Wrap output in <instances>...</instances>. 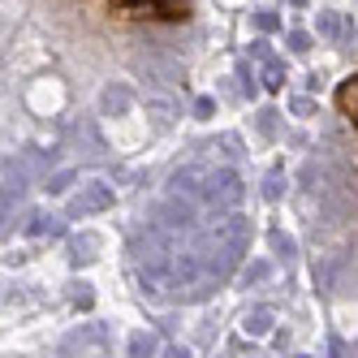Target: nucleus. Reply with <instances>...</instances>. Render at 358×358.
Listing matches in <instances>:
<instances>
[{"label":"nucleus","mask_w":358,"mask_h":358,"mask_svg":"<svg viewBox=\"0 0 358 358\" xmlns=\"http://www.w3.org/2000/svg\"><path fill=\"white\" fill-rule=\"evenodd\" d=\"M246 246H250V224H246L238 212H229V216H220V220L208 229V234L199 238L194 259H199V268L208 272V276L224 280L229 272H234V268L242 264Z\"/></svg>","instance_id":"f257e3e1"},{"label":"nucleus","mask_w":358,"mask_h":358,"mask_svg":"<svg viewBox=\"0 0 358 358\" xmlns=\"http://www.w3.org/2000/svg\"><path fill=\"white\" fill-rule=\"evenodd\" d=\"M117 13L130 17H160V22H182L190 13V0H108Z\"/></svg>","instance_id":"f03ea898"},{"label":"nucleus","mask_w":358,"mask_h":358,"mask_svg":"<svg viewBox=\"0 0 358 358\" xmlns=\"http://www.w3.org/2000/svg\"><path fill=\"white\" fill-rule=\"evenodd\" d=\"M203 199H208V208L220 216V212H234L242 203V177L234 169H220L216 177H208V190H203Z\"/></svg>","instance_id":"7ed1b4c3"},{"label":"nucleus","mask_w":358,"mask_h":358,"mask_svg":"<svg viewBox=\"0 0 358 358\" xmlns=\"http://www.w3.org/2000/svg\"><path fill=\"white\" fill-rule=\"evenodd\" d=\"M113 203V190L108 186H87L78 199L69 203V216H87V212H99V208H108Z\"/></svg>","instance_id":"20e7f679"},{"label":"nucleus","mask_w":358,"mask_h":358,"mask_svg":"<svg viewBox=\"0 0 358 358\" xmlns=\"http://www.w3.org/2000/svg\"><path fill=\"white\" fill-rule=\"evenodd\" d=\"M337 108L358 125V73H350V78L337 87Z\"/></svg>","instance_id":"39448f33"},{"label":"nucleus","mask_w":358,"mask_h":358,"mask_svg":"<svg viewBox=\"0 0 358 358\" xmlns=\"http://www.w3.org/2000/svg\"><path fill=\"white\" fill-rule=\"evenodd\" d=\"M156 354V337L151 332H134L130 337V358H151Z\"/></svg>","instance_id":"423d86ee"},{"label":"nucleus","mask_w":358,"mask_h":358,"mask_svg":"<svg viewBox=\"0 0 358 358\" xmlns=\"http://www.w3.org/2000/svg\"><path fill=\"white\" fill-rule=\"evenodd\" d=\"M242 328H246V332H250V337H264V332H268V328H272V315H268V311H250V315H246V324H242Z\"/></svg>","instance_id":"0eeeda50"},{"label":"nucleus","mask_w":358,"mask_h":358,"mask_svg":"<svg viewBox=\"0 0 358 358\" xmlns=\"http://www.w3.org/2000/svg\"><path fill=\"white\" fill-rule=\"evenodd\" d=\"M280 83H285V73H280L276 61H268V83H264V87H268V91H280Z\"/></svg>","instance_id":"6e6552de"},{"label":"nucleus","mask_w":358,"mask_h":358,"mask_svg":"<svg viewBox=\"0 0 358 358\" xmlns=\"http://www.w3.org/2000/svg\"><path fill=\"white\" fill-rule=\"evenodd\" d=\"M289 43L298 48V52H306V48H311V35H302V31H294V35H289Z\"/></svg>","instance_id":"1a4fd4ad"},{"label":"nucleus","mask_w":358,"mask_h":358,"mask_svg":"<svg viewBox=\"0 0 358 358\" xmlns=\"http://www.w3.org/2000/svg\"><path fill=\"white\" fill-rule=\"evenodd\" d=\"M164 358H190V354H186L182 345H173V350H164Z\"/></svg>","instance_id":"9d476101"},{"label":"nucleus","mask_w":358,"mask_h":358,"mask_svg":"<svg viewBox=\"0 0 358 358\" xmlns=\"http://www.w3.org/2000/svg\"><path fill=\"white\" fill-rule=\"evenodd\" d=\"M294 5H306V0H294Z\"/></svg>","instance_id":"9b49d317"}]
</instances>
